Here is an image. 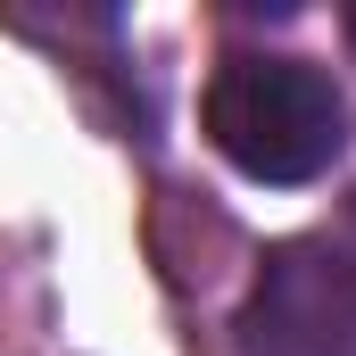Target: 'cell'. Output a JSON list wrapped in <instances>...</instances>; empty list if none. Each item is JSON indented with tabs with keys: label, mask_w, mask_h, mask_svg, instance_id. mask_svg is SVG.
Returning a JSON list of instances; mask_svg holds the SVG:
<instances>
[{
	"label": "cell",
	"mask_w": 356,
	"mask_h": 356,
	"mask_svg": "<svg viewBox=\"0 0 356 356\" xmlns=\"http://www.w3.org/2000/svg\"><path fill=\"white\" fill-rule=\"evenodd\" d=\"M207 141L249 182H315L348 141V108L323 67L241 50L207 83Z\"/></svg>",
	"instance_id": "obj_1"
},
{
	"label": "cell",
	"mask_w": 356,
	"mask_h": 356,
	"mask_svg": "<svg viewBox=\"0 0 356 356\" xmlns=\"http://www.w3.org/2000/svg\"><path fill=\"white\" fill-rule=\"evenodd\" d=\"M241 340L249 356H356V266L315 241L273 249L241 307Z\"/></svg>",
	"instance_id": "obj_2"
},
{
	"label": "cell",
	"mask_w": 356,
	"mask_h": 356,
	"mask_svg": "<svg viewBox=\"0 0 356 356\" xmlns=\"http://www.w3.org/2000/svg\"><path fill=\"white\" fill-rule=\"evenodd\" d=\"M332 249H340V257L356 266V199H348V216H340V241H332Z\"/></svg>",
	"instance_id": "obj_3"
},
{
	"label": "cell",
	"mask_w": 356,
	"mask_h": 356,
	"mask_svg": "<svg viewBox=\"0 0 356 356\" xmlns=\"http://www.w3.org/2000/svg\"><path fill=\"white\" fill-rule=\"evenodd\" d=\"M348 42H356V8H348Z\"/></svg>",
	"instance_id": "obj_4"
}]
</instances>
